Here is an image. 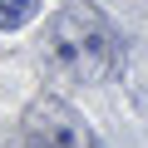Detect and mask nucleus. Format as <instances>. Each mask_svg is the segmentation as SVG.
Returning a JSON list of instances; mask_svg holds the SVG:
<instances>
[{
    "instance_id": "3",
    "label": "nucleus",
    "mask_w": 148,
    "mask_h": 148,
    "mask_svg": "<svg viewBox=\"0 0 148 148\" xmlns=\"http://www.w3.org/2000/svg\"><path fill=\"white\" fill-rule=\"evenodd\" d=\"M40 15V0H0V30H20Z\"/></svg>"
},
{
    "instance_id": "2",
    "label": "nucleus",
    "mask_w": 148,
    "mask_h": 148,
    "mask_svg": "<svg viewBox=\"0 0 148 148\" xmlns=\"http://www.w3.org/2000/svg\"><path fill=\"white\" fill-rule=\"evenodd\" d=\"M25 148H99V133L84 123V114L64 104L59 94H40L20 119Z\"/></svg>"
},
{
    "instance_id": "1",
    "label": "nucleus",
    "mask_w": 148,
    "mask_h": 148,
    "mask_svg": "<svg viewBox=\"0 0 148 148\" xmlns=\"http://www.w3.org/2000/svg\"><path fill=\"white\" fill-rule=\"evenodd\" d=\"M40 59L49 74H59L69 84H104L123 64V40L94 5H64L45 25Z\"/></svg>"
}]
</instances>
